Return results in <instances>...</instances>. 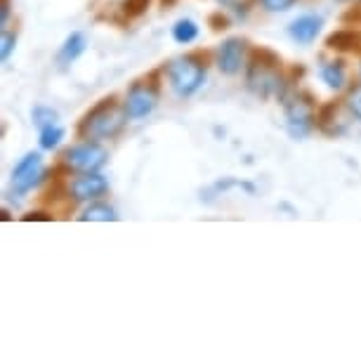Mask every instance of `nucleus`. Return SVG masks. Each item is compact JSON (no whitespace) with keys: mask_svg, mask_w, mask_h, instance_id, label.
<instances>
[{"mask_svg":"<svg viewBox=\"0 0 361 361\" xmlns=\"http://www.w3.org/2000/svg\"><path fill=\"white\" fill-rule=\"evenodd\" d=\"M22 220H24V222H33V220H40V222H50L52 217H50V215H45V213H29V215H24Z\"/></svg>","mask_w":361,"mask_h":361,"instance_id":"393cba45","label":"nucleus"},{"mask_svg":"<svg viewBox=\"0 0 361 361\" xmlns=\"http://www.w3.org/2000/svg\"><path fill=\"white\" fill-rule=\"evenodd\" d=\"M322 78H324V83L333 87V90H340V87L345 85V66L343 62H329L322 69Z\"/></svg>","mask_w":361,"mask_h":361,"instance_id":"2eb2a0df","label":"nucleus"},{"mask_svg":"<svg viewBox=\"0 0 361 361\" xmlns=\"http://www.w3.org/2000/svg\"><path fill=\"white\" fill-rule=\"evenodd\" d=\"M293 3H295V0H262V5L269 12H283V10H288Z\"/></svg>","mask_w":361,"mask_h":361,"instance_id":"4be33fe9","label":"nucleus"},{"mask_svg":"<svg viewBox=\"0 0 361 361\" xmlns=\"http://www.w3.org/2000/svg\"><path fill=\"white\" fill-rule=\"evenodd\" d=\"M338 3H345V0H338Z\"/></svg>","mask_w":361,"mask_h":361,"instance_id":"cd10ccee","label":"nucleus"},{"mask_svg":"<svg viewBox=\"0 0 361 361\" xmlns=\"http://www.w3.org/2000/svg\"><path fill=\"white\" fill-rule=\"evenodd\" d=\"M281 59L279 54H274L267 47L253 50L250 57L248 73H246V83L250 87V92H255L257 97H271V94H281Z\"/></svg>","mask_w":361,"mask_h":361,"instance_id":"f257e3e1","label":"nucleus"},{"mask_svg":"<svg viewBox=\"0 0 361 361\" xmlns=\"http://www.w3.org/2000/svg\"><path fill=\"white\" fill-rule=\"evenodd\" d=\"M220 3H222V5H227V8H231L234 12H238V15H246L250 0H220Z\"/></svg>","mask_w":361,"mask_h":361,"instance_id":"5701e85b","label":"nucleus"},{"mask_svg":"<svg viewBox=\"0 0 361 361\" xmlns=\"http://www.w3.org/2000/svg\"><path fill=\"white\" fill-rule=\"evenodd\" d=\"M175 3H177V0H161V5H163V8H173Z\"/></svg>","mask_w":361,"mask_h":361,"instance_id":"bb28decb","label":"nucleus"},{"mask_svg":"<svg viewBox=\"0 0 361 361\" xmlns=\"http://www.w3.org/2000/svg\"><path fill=\"white\" fill-rule=\"evenodd\" d=\"M31 116H33V123L38 128H47V126L57 123V111H52V109H47V106H36Z\"/></svg>","mask_w":361,"mask_h":361,"instance_id":"a211bd4d","label":"nucleus"},{"mask_svg":"<svg viewBox=\"0 0 361 361\" xmlns=\"http://www.w3.org/2000/svg\"><path fill=\"white\" fill-rule=\"evenodd\" d=\"M109 189V182L104 175H99L97 170L94 173H83L80 177H76L71 185V194L76 201H92L104 196Z\"/></svg>","mask_w":361,"mask_h":361,"instance_id":"6e6552de","label":"nucleus"},{"mask_svg":"<svg viewBox=\"0 0 361 361\" xmlns=\"http://www.w3.org/2000/svg\"><path fill=\"white\" fill-rule=\"evenodd\" d=\"M83 52H85V36L83 33H71V36L64 40L57 59H59V64H71V62H76Z\"/></svg>","mask_w":361,"mask_h":361,"instance_id":"ddd939ff","label":"nucleus"},{"mask_svg":"<svg viewBox=\"0 0 361 361\" xmlns=\"http://www.w3.org/2000/svg\"><path fill=\"white\" fill-rule=\"evenodd\" d=\"M149 3H152V0H126L123 12L128 17H140L149 10Z\"/></svg>","mask_w":361,"mask_h":361,"instance_id":"6ab92c4d","label":"nucleus"},{"mask_svg":"<svg viewBox=\"0 0 361 361\" xmlns=\"http://www.w3.org/2000/svg\"><path fill=\"white\" fill-rule=\"evenodd\" d=\"M168 76H170V85H173V90L180 94V97H189V94H194L203 85L206 66H203V62L199 57L187 54V57H177L170 62Z\"/></svg>","mask_w":361,"mask_h":361,"instance_id":"7ed1b4c3","label":"nucleus"},{"mask_svg":"<svg viewBox=\"0 0 361 361\" xmlns=\"http://www.w3.org/2000/svg\"><path fill=\"white\" fill-rule=\"evenodd\" d=\"M347 106H350V111L361 121V85L354 87V90L350 92V97H347Z\"/></svg>","mask_w":361,"mask_h":361,"instance_id":"aec40b11","label":"nucleus"},{"mask_svg":"<svg viewBox=\"0 0 361 361\" xmlns=\"http://www.w3.org/2000/svg\"><path fill=\"white\" fill-rule=\"evenodd\" d=\"M43 173L45 170H43V159H40V154H36V152L26 154L24 159L12 168V187H15V192L26 194L29 189L38 185Z\"/></svg>","mask_w":361,"mask_h":361,"instance_id":"0eeeda50","label":"nucleus"},{"mask_svg":"<svg viewBox=\"0 0 361 361\" xmlns=\"http://www.w3.org/2000/svg\"><path fill=\"white\" fill-rule=\"evenodd\" d=\"M156 102H159V87H156L154 83L137 80V83L130 87L128 99H126L128 118H145L147 114L154 111Z\"/></svg>","mask_w":361,"mask_h":361,"instance_id":"423d86ee","label":"nucleus"},{"mask_svg":"<svg viewBox=\"0 0 361 361\" xmlns=\"http://www.w3.org/2000/svg\"><path fill=\"white\" fill-rule=\"evenodd\" d=\"M128 118L126 114V106L118 109L114 104V97L109 99H102L92 111L85 114V118L80 121V128H78V135L83 140H106V137H114V135L121 133Z\"/></svg>","mask_w":361,"mask_h":361,"instance_id":"f03ea898","label":"nucleus"},{"mask_svg":"<svg viewBox=\"0 0 361 361\" xmlns=\"http://www.w3.org/2000/svg\"><path fill=\"white\" fill-rule=\"evenodd\" d=\"M62 140H64V128H59L57 123L47 126V128H40V147L47 149V152L57 147Z\"/></svg>","mask_w":361,"mask_h":361,"instance_id":"f3484780","label":"nucleus"},{"mask_svg":"<svg viewBox=\"0 0 361 361\" xmlns=\"http://www.w3.org/2000/svg\"><path fill=\"white\" fill-rule=\"evenodd\" d=\"M317 126L322 128V133H326V135H340V133H345L347 123L343 121V116H340V106L336 104V102H329V104H324L322 109H319Z\"/></svg>","mask_w":361,"mask_h":361,"instance_id":"9b49d317","label":"nucleus"},{"mask_svg":"<svg viewBox=\"0 0 361 361\" xmlns=\"http://www.w3.org/2000/svg\"><path fill=\"white\" fill-rule=\"evenodd\" d=\"M326 45L338 52H359L361 50V33L352 31V29L333 31L331 36L326 38Z\"/></svg>","mask_w":361,"mask_h":361,"instance_id":"f8f14e48","label":"nucleus"},{"mask_svg":"<svg viewBox=\"0 0 361 361\" xmlns=\"http://www.w3.org/2000/svg\"><path fill=\"white\" fill-rule=\"evenodd\" d=\"M109 161V152L104 147L94 145V142H85V145L71 147L64 152V163L78 173H94Z\"/></svg>","mask_w":361,"mask_h":361,"instance_id":"39448f33","label":"nucleus"},{"mask_svg":"<svg viewBox=\"0 0 361 361\" xmlns=\"http://www.w3.org/2000/svg\"><path fill=\"white\" fill-rule=\"evenodd\" d=\"M243 52H246V43L241 38H227L217 50V66L222 73L234 76L243 64Z\"/></svg>","mask_w":361,"mask_h":361,"instance_id":"1a4fd4ad","label":"nucleus"},{"mask_svg":"<svg viewBox=\"0 0 361 361\" xmlns=\"http://www.w3.org/2000/svg\"><path fill=\"white\" fill-rule=\"evenodd\" d=\"M322 31V19L314 17V15H305V17H298L295 22L288 26V33L293 40H298L300 45H310L312 40L319 36Z\"/></svg>","mask_w":361,"mask_h":361,"instance_id":"9d476101","label":"nucleus"},{"mask_svg":"<svg viewBox=\"0 0 361 361\" xmlns=\"http://www.w3.org/2000/svg\"><path fill=\"white\" fill-rule=\"evenodd\" d=\"M15 43H17L15 33H8V31H5V33H3V52H0L3 62H8V59H10L12 50H15Z\"/></svg>","mask_w":361,"mask_h":361,"instance_id":"412c9836","label":"nucleus"},{"mask_svg":"<svg viewBox=\"0 0 361 361\" xmlns=\"http://www.w3.org/2000/svg\"><path fill=\"white\" fill-rule=\"evenodd\" d=\"M10 19V0H3V10H0V24H8Z\"/></svg>","mask_w":361,"mask_h":361,"instance_id":"a878e982","label":"nucleus"},{"mask_svg":"<svg viewBox=\"0 0 361 361\" xmlns=\"http://www.w3.org/2000/svg\"><path fill=\"white\" fill-rule=\"evenodd\" d=\"M196 36H199V26H196L192 19H180V22L173 26V38L182 45L192 43V40H196Z\"/></svg>","mask_w":361,"mask_h":361,"instance_id":"dca6fc26","label":"nucleus"},{"mask_svg":"<svg viewBox=\"0 0 361 361\" xmlns=\"http://www.w3.org/2000/svg\"><path fill=\"white\" fill-rule=\"evenodd\" d=\"M78 220H83V222H116L118 220V215H116V210L111 206H106V203H92V206H87L83 210V215H80Z\"/></svg>","mask_w":361,"mask_h":361,"instance_id":"4468645a","label":"nucleus"},{"mask_svg":"<svg viewBox=\"0 0 361 361\" xmlns=\"http://www.w3.org/2000/svg\"><path fill=\"white\" fill-rule=\"evenodd\" d=\"M208 22H210V26H213L215 31H220V29H227V26H229V19L224 17L222 12H215V15H210V19H208Z\"/></svg>","mask_w":361,"mask_h":361,"instance_id":"b1692460","label":"nucleus"},{"mask_svg":"<svg viewBox=\"0 0 361 361\" xmlns=\"http://www.w3.org/2000/svg\"><path fill=\"white\" fill-rule=\"evenodd\" d=\"M286 118H288V133L293 137H307L314 126V104L310 94H293L286 99Z\"/></svg>","mask_w":361,"mask_h":361,"instance_id":"20e7f679","label":"nucleus"}]
</instances>
